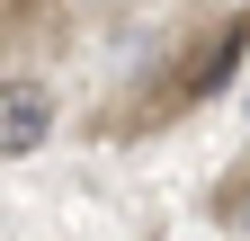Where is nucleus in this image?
<instances>
[{
    "instance_id": "obj_1",
    "label": "nucleus",
    "mask_w": 250,
    "mask_h": 241,
    "mask_svg": "<svg viewBox=\"0 0 250 241\" xmlns=\"http://www.w3.org/2000/svg\"><path fill=\"white\" fill-rule=\"evenodd\" d=\"M62 125V107H54V89L36 72H9L0 80V161H27V152H45Z\"/></svg>"
},
{
    "instance_id": "obj_3",
    "label": "nucleus",
    "mask_w": 250,
    "mask_h": 241,
    "mask_svg": "<svg viewBox=\"0 0 250 241\" xmlns=\"http://www.w3.org/2000/svg\"><path fill=\"white\" fill-rule=\"evenodd\" d=\"M214 223L250 232V170H232V179H224V197H214Z\"/></svg>"
},
{
    "instance_id": "obj_2",
    "label": "nucleus",
    "mask_w": 250,
    "mask_h": 241,
    "mask_svg": "<svg viewBox=\"0 0 250 241\" xmlns=\"http://www.w3.org/2000/svg\"><path fill=\"white\" fill-rule=\"evenodd\" d=\"M241 45H250V9H241V18H224V36H206V45L179 63V80H170V99H161V107H197V99H214V89L232 80Z\"/></svg>"
}]
</instances>
